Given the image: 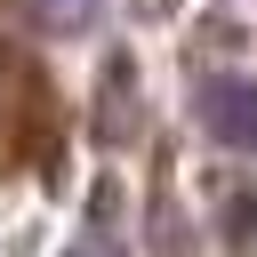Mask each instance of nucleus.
Here are the masks:
<instances>
[{"label": "nucleus", "mask_w": 257, "mask_h": 257, "mask_svg": "<svg viewBox=\"0 0 257 257\" xmlns=\"http://www.w3.org/2000/svg\"><path fill=\"white\" fill-rule=\"evenodd\" d=\"M193 112H201L209 145L257 153V80H249V72H209V80L193 88Z\"/></svg>", "instance_id": "obj_1"}, {"label": "nucleus", "mask_w": 257, "mask_h": 257, "mask_svg": "<svg viewBox=\"0 0 257 257\" xmlns=\"http://www.w3.org/2000/svg\"><path fill=\"white\" fill-rule=\"evenodd\" d=\"M16 8H24L40 32H56V40H64V32H88V24L104 16V0H16Z\"/></svg>", "instance_id": "obj_2"}]
</instances>
